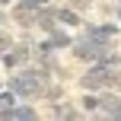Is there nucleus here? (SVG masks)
<instances>
[{"instance_id":"f8f14e48","label":"nucleus","mask_w":121,"mask_h":121,"mask_svg":"<svg viewBox=\"0 0 121 121\" xmlns=\"http://www.w3.org/2000/svg\"><path fill=\"white\" fill-rule=\"evenodd\" d=\"M0 3H10V0H0Z\"/></svg>"},{"instance_id":"2eb2a0df","label":"nucleus","mask_w":121,"mask_h":121,"mask_svg":"<svg viewBox=\"0 0 121 121\" xmlns=\"http://www.w3.org/2000/svg\"><path fill=\"white\" fill-rule=\"evenodd\" d=\"M118 3H121V0H118Z\"/></svg>"},{"instance_id":"9d476101","label":"nucleus","mask_w":121,"mask_h":121,"mask_svg":"<svg viewBox=\"0 0 121 121\" xmlns=\"http://www.w3.org/2000/svg\"><path fill=\"white\" fill-rule=\"evenodd\" d=\"M54 115H60V118H77V112H73L70 105H57V108H54Z\"/></svg>"},{"instance_id":"f257e3e1","label":"nucleus","mask_w":121,"mask_h":121,"mask_svg":"<svg viewBox=\"0 0 121 121\" xmlns=\"http://www.w3.org/2000/svg\"><path fill=\"white\" fill-rule=\"evenodd\" d=\"M10 89L16 92V96L22 99H32L42 92V77H38V70H26V73H16V77L10 80Z\"/></svg>"},{"instance_id":"0eeeda50","label":"nucleus","mask_w":121,"mask_h":121,"mask_svg":"<svg viewBox=\"0 0 121 121\" xmlns=\"http://www.w3.org/2000/svg\"><path fill=\"white\" fill-rule=\"evenodd\" d=\"M51 45H54V48H67V45H70V35L60 32V29H51Z\"/></svg>"},{"instance_id":"7ed1b4c3","label":"nucleus","mask_w":121,"mask_h":121,"mask_svg":"<svg viewBox=\"0 0 121 121\" xmlns=\"http://www.w3.org/2000/svg\"><path fill=\"white\" fill-rule=\"evenodd\" d=\"M86 35L102 42V45H108V38L115 35V26H86Z\"/></svg>"},{"instance_id":"ddd939ff","label":"nucleus","mask_w":121,"mask_h":121,"mask_svg":"<svg viewBox=\"0 0 121 121\" xmlns=\"http://www.w3.org/2000/svg\"><path fill=\"white\" fill-rule=\"evenodd\" d=\"M118 19H121V10H118Z\"/></svg>"},{"instance_id":"6e6552de","label":"nucleus","mask_w":121,"mask_h":121,"mask_svg":"<svg viewBox=\"0 0 121 121\" xmlns=\"http://www.w3.org/2000/svg\"><path fill=\"white\" fill-rule=\"evenodd\" d=\"M13 105H16V92H0V115H3V112H10Z\"/></svg>"},{"instance_id":"f03ea898","label":"nucleus","mask_w":121,"mask_h":121,"mask_svg":"<svg viewBox=\"0 0 121 121\" xmlns=\"http://www.w3.org/2000/svg\"><path fill=\"white\" fill-rule=\"evenodd\" d=\"M105 51H108V45H102V42H96V38H80L77 45H73V54H77L80 60H99L105 54Z\"/></svg>"},{"instance_id":"9b49d317","label":"nucleus","mask_w":121,"mask_h":121,"mask_svg":"<svg viewBox=\"0 0 121 121\" xmlns=\"http://www.w3.org/2000/svg\"><path fill=\"white\" fill-rule=\"evenodd\" d=\"M83 108H99V96H83Z\"/></svg>"},{"instance_id":"423d86ee","label":"nucleus","mask_w":121,"mask_h":121,"mask_svg":"<svg viewBox=\"0 0 121 121\" xmlns=\"http://www.w3.org/2000/svg\"><path fill=\"white\" fill-rule=\"evenodd\" d=\"M26 57H29V51H26V48H16V51H10V54L3 57V64L6 67H16V64H22Z\"/></svg>"},{"instance_id":"20e7f679","label":"nucleus","mask_w":121,"mask_h":121,"mask_svg":"<svg viewBox=\"0 0 121 121\" xmlns=\"http://www.w3.org/2000/svg\"><path fill=\"white\" fill-rule=\"evenodd\" d=\"M99 108H105L108 115H121V99L118 96H112V92H105V96H99Z\"/></svg>"},{"instance_id":"dca6fc26","label":"nucleus","mask_w":121,"mask_h":121,"mask_svg":"<svg viewBox=\"0 0 121 121\" xmlns=\"http://www.w3.org/2000/svg\"><path fill=\"white\" fill-rule=\"evenodd\" d=\"M118 118H121V115H118Z\"/></svg>"},{"instance_id":"1a4fd4ad","label":"nucleus","mask_w":121,"mask_h":121,"mask_svg":"<svg viewBox=\"0 0 121 121\" xmlns=\"http://www.w3.org/2000/svg\"><path fill=\"white\" fill-rule=\"evenodd\" d=\"M57 19H60V22H67V26H77V22H80V16H77L73 10H57Z\"/></svg>"},{"instance_id":"39448f33","label":"nucleus","mask_w":121,"mask_h":121,"mask_svg":"<svg viewBox=\"0 0 121 121\" xmlns=\"http://www.w3.org/2000/svg\"><path fill=\"white\" fill-rule=\"evenodd\" d=\"M0 118H13V121H16V118H26V121H29V118H35V108H26V105H13V108H10V112H3Z\"/></svg>"},{"instance_id":"4468645a","label":"nucleus","mask_w":121,"mask_h":121,"mask_svg":"<svg viewBox=\"0 0 121 121\" xmlns=\"http://www.w3.org/2000/svg\"><path fill=\"white\" fill-rule=\"evenodd\" d=\"M0 22H3V16H0Z\"/></svg>"}]
</instances>
